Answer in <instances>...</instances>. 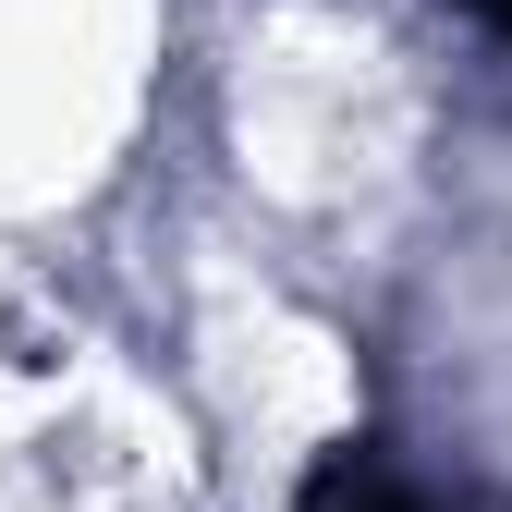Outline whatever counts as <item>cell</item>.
<instances>
[{
  "label": "cell",
  "mask_w": 512,
  "mask_h": 512,
  "mask_svg": "<svg viewBox=\"0 0 512 512\" xmlns=\"http://www.w3.org/2000/svg\"><path fill=\"white\" fill-rule=\"evenodd\" d=\"M305 512H427V500H415V488H403L391 464H378V452H342L330 476L305 488Z\"/></svg>",
  "instance_id": "obj_1"
},
{
  "label": "cell",
  "mask_w": 512,
  "mask_h": 512,
  "mask_svg": "<svg viewBox=\"0 0 512 512\" xmlns=\"http://www.w3.org/2000/svg\"><path fill=\"white\" fill-rule=\"evenodd\" d=\"M464 13H476V25H488V37H512V0H464Z\"/></svg>",
  "instance_id": "obj_2"
}]
</instances>
